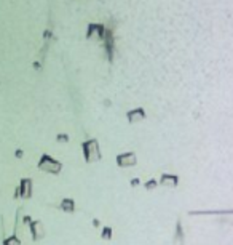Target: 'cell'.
<instances>
[{
	"instance_id": "6da1fadb",
	"label": "cell",
	"mask_w": 233,
	"mask_h": 245,
	"mask_svg": "<svg viewBox=\"0 0 233 245\" xmlns=\"http://www.w3.org/2000/svg\"><path fill=\"white\" fill-rule=\"evenodd\" d=\"M72 200H64V203H62V208H69V210H72V203H70Z\"/></svg>"
}]
</instances>
